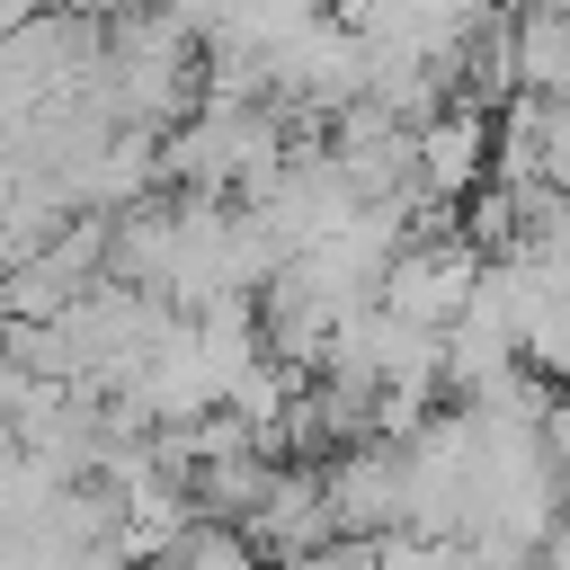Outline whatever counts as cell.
<instances>
[{
    "label": "cell",
    "instance_id": "obj_1",
    "mask_svg": "<svg viewBox=\"0 0 570 570\" xmlns=\"http://www.w3.org/2000/svg\"><path fill=\"white\" fill-rule=\"evenodd\" d=\"M285 107L258 89H205V107L187 125H169V187H205V196H249L294 142H285Z\"/></svg>",
    "mask_w": 570,
    "mask_h": 570
},
{
    "label": "cell",
    "instance_id": "obj_2",
    "mask_svg": "<svg viewBox=\"0 0 570 570\" xmlns=\"http://www.w3.org/2000/svg\"><path fill=\"white\" fill-rule=\"evenodd\" d=\"M249 205L276 223V240H285V249H312V240H330V232L365 205V187L347 178L338 142H294V151L249 187Z\"/></svg>",
    "mask_w": 570,
    "mask_h": 570
},
{
    "label": "cell",
    "instance_id": "obj_3",
    "mask_svg": "<svg viewBox=\"0 0 570 570\" xmlns=\"http://www.w3.org/2000/svg\"><path fill=\"white\" fill-rule=\"evenodd\" d=\"M321 481H330V517H338V534H401L410 525V454H401V436H356V445H338L330 463H321Z\"/></svg>",
    "mask_w": 570,
    "mask_h": 570
},
{
    "label": "cell",
    "instance_id": "obj_4",
    "mask_svg": "<svg viewBox=\"0 0 570 570\" xmlns=\"http://www.w3.org/2000/svg\"><path fill=\"white\" fill-rule=\"evenodd\" d=\"M481 267H490V249H481L472 232H428V240H410V249L392 258L383 303H392V312H410V321L454 330V321H463V303H472V285H481Z\"/></svg>",
    "mask_w": 570,
    "mask_h": 570
},
{
    "label": "cell",
    "instance_id": "obj_5",
    "mask_svg": "<svg viewBox=\"0 0 570 570\" xmlns=\"http://www.w3.org/2000/svg\"><path fill=\"white\" fill-rule=\"evenodd\" d=\"M490 169H499L490 107L454 98V107H436V116L419 125V187H428L436 205H454V196H481V178H490Z\"/></svg>",
    "mask_w": 570,
    "mask_h": 570
},
{
    "label": "cell",
    "instance_id": "obj_6",
    "mask_svg": "<svg viewBox=\"0 0 570 570\" xmlns=\"http://www.w3.org/2000/svg\"><path fill=\"white\" fill-rule=\"evenodd\" d=\"M151 570H267V543L240 525V517H214V508H196L160 552H151Z\"/></svg>",
    "mask_w": 570,
    "mask_h": 570
},
{
    "label": "cell",
    "instance_id": "obj_7",
    "mask_svg": "<svg viewBox=\"0 0 570 570\" xmlns=\"http://www.w3.org/2000/svg\"><path fill=\"white\" fill-rule=\"evenodd\" d=\"M285 570H383V543H374V534H321V543L294 552Z\"/></svg>",
    "mask_w": 570,
    "mask_h": 570
},
{
    "label": "cell",
    "instance_id": "obj_8",
    "mask_svg": "<svg viewBox=\"0 0 570 570\" xmlns=\"http://www.w3.org/2000/svg\"><path fill=\"white\" fill-rule=\"evenodd\" d=\"M490 9H534V0H490Z\"/></svg>",
    "mask_w": 570,
    "mask_h": 570
}]
</instances>
